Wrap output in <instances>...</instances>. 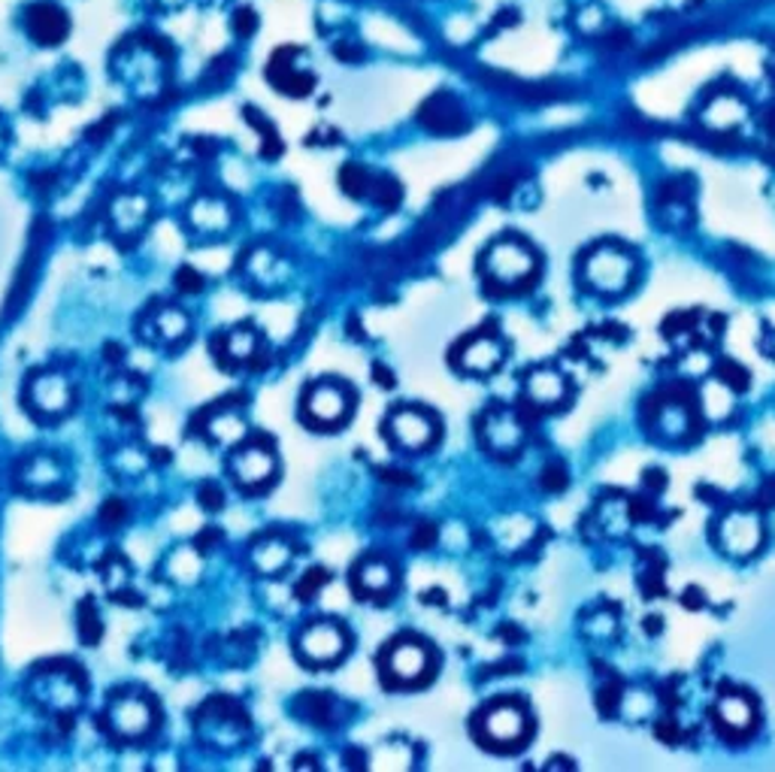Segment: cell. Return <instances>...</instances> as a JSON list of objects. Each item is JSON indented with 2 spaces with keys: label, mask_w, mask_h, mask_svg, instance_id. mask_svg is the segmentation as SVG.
Masks as SVG:
<instances>
[{
  "label": "cell",
  "mask_w": 775,
  "mask_h": 772,
  "mask_svg": "<svg viewBox=\"0 0 775 772\" xmlns=\"http://www.w3.org/2000/svg\"><path fill=\"white\" fill-rule=\"evenodd\" d=\"M537 255L521 240H497L482 257L484 280L494 289H524L537 276Z\"/></svg>",
  "instance_id": "6da1fadb"
},
{
  "label": "cell",
  "mask_w": 775,
  "mask_h": 772,
  "mask_svg": "<svg viewBox=\"0 0 775 772\" xmlns=\"http://www.w3.org/2000/svg\"><path fill=\"white\" fill-rule=\"evenodd\" d=\"M433 670V652L415 636H403L391 645L382 657V673L387 682L400 687H412L428 682Z\"/></svg>",
  "instance_id": "7a4b0ae2"
},
{
  "label": "cell",
  "mask_w": 775,
  "mask_h": 772,
  "mask_svg": "<svg viewBox=\"0 0 775 772\" xmlns=\"http://www.w3.org/2000/svg\"><path fill=\"white\" fill-rule=\"evenodd\" d=\"M585 282L597 294H621L634 280V257L618 246H597L591 255L585 257Z\"/></svg>",
  "instance_id": "3957f363"
},
{
  "label": "cell",
  "mask_w": 775,
  "mask_h": 772,
  "mask_svg": "<svg viewBox=\"0 0 775 772\" xmlns=\"http://www.w3.org/2000/svg\"><path fill=\"white\" fill-rule=\"evenodd\" d=\"M479 733H482V742H488L491 749H516L528 740V712L518 703H507V700L491 703L479 719Z\"/></svg>",
  "instance_id": "277c9868"
},
{
  "label": "cell",
  "mask_w": 775,
  "mask_h": 772,
  "mask_svg": "<svg viewBox=\"0 0 775 772\" xmlns=\"http://www.w3.org/2000/svg\"><path fill=\"white\" fill-rule=\"evenodd\" d=\"M385 433L391 437L394 446L406 451H424L431 449L436 437H440V424L433 419L428 409L403 407L394 409L385 421Z\"/></svg>",
  "instance_id": "5b68a950"
},
{
  "label": "cell",
  "mask_w": 775,
  "mask_h": 772,
  "mask_svg": "<svg viewBox=\"0 0 775 772\" xmlns=\"http://www.w3.org/2000/svg\"><path fill=\"white\" fill-rule=\"evenodd\" d=\"M349 652V636L336 622H315L297 636V655L310 666H334Z\"/></svg>",
  "instance_id": "8992f818"
},
{
  "label": "cell",
  "mask_w": 775,
  "mask_h": 772,
  "mask_svg": "<svg viewBox=\"0 0 775 772\" xmlns=\"http://www.w3.org/2000/svg\"><path fill=\"white\" fill-rule=\"evenodd\" d=\"M355 407L352 394L336 382H318L303 398V416L315 428H340Z\"/></svg>",
  "instance_id": "52a82bcc"
},
{
  "label": "cell",
  "mask_w": 775,
  "mask_h": 772,
  "mask_svg": "<svg viewBox=\"0 0 775 772\" xmlns=\"http://www.w3.org/2000/svg\"><path fill=\"white\" fill-rule=\"evenodd\" d=\"M227 470L239 488H267L276 479V455L264 442H239Z\"/></svg>",
  "instance_id": "ba28073f"
},
{
  "label": "cell",
  "mask_w": 775,
  "mask_h": 772,
  "mask_svg": "<svg viewBox=\"0 0 775 772\" xmlns=\"http://www.w3.org/2000/svg\"><path fill=\"white\" fill-rule=\"evenodd\" d=\"M718 543L733 558H752L764 546V525L754 512H730L718 525Z\"/></svg>",
  "instance_id": "9c48e42d"
},
{
  "label": "cell",
  "mask_w": 775,
  "mask_h": 772,
  "mask_svg": "<svg viewBox=\"0 0 775 772\" xmlns=\"http://www.w3.org/2000/svg\"><path fill=\"white\" fill-rule=\"evenodd\" d=\"M28 403L37 416L61 419L73 407V385L61 373L33 375L31 385H28Z\"/></svg>",
  "instance_id": "30bf717a"
},
{
  "label": "cell",
  "mask_w": 775,
  "mask_h": 772,
  "mask_svg": "<svg viewBox=\"0 0 775 772\" xmlns=\"http://www.w3.org/2000/svg\"><path fill=\"white\" fill-rule=\"evenodd\" d=\"M267 74L273 88H279L282 95L288 97H306L315 86V76L301 67V49L297 46H285V49L273 55Z\"/></svg>",
  "instance_id": "8fae6325"
},
{
  "label": "cell",
  "mask_w": 775,
  "mask_h": 772,
  "mask_svg": "<svg viewBox=\"0 0 775 772\" xmlns=\"http://www.w3.org/2000/svg\"><path fill=\"white\" fill-rule=\"evenodd\" d=\"M482 442L500 458H512L524 442V428L509 409H494L482 421Z\"/></svg>",
  "instance_id": "7c38bea8"
},
{
  "label": "cell",
  "mask_w": 775,
  "mask_h": 772,
  "mask_svg": "<svg viewBox=\"0 0 775 772\" xmlns=\"http://www.w3.org/2000/svg\"><path fill=\"white\" fill-rule=\"evenodd\" d=\"M503 343L491 336V333H479V336H470L467 343L458 349V367L463 373L473 375H491L494 370H500L503 364Z\"/></svg>",
  "instance_id": "4fadbf2b"
},
{
  "label": "cell",
  "mask_w": 775,
  "mask_h": 772,
  "mask_svg": "<svg viewBox=\"0 0 775 772\" xmlns=\"http://www.w3.org/2000/svg\"><path fill=\"white\" fill-rule=\"evenodd\" d=\"M24 28L31 33L33 43L58 46L67 37V31H70V19H67V12L61 7L43 0V3H31L24 10Z\"/></svg>",
  "instance_id": "5bb4252c"
},
{
  "label": "cell",
  "mask_w": 775,
  "mask_h": 772,
  "mask_svg": "<svg viewBox=\"0 0 775 772\" xmlns=\"http://www.w3.org/2000/svg\"><path fill=\"white\" fill-rule=\"evenodd\" d=\"M715 721L722 733H727L730 740H743L748 733H754V724H757V709H754V700L739 694V691H730L718 700L715 706Z\"/></svg>",
  "instance_id": "9a60e30c"
},
{
  "label": "cell",
  "mask_w": 775,
  "mask_h": 772,
  "mask_svg": "<svg viewBox=\"0 0 775 772\" xmlns=\"http://www.w3.org/2000/svg\"><path fill=\"white\" fill-rule=\"evenodd\" d=\"M109 724L125 740H140L155 724V709L143 697H121L109 706Z\"/></svg>",
  "instance_id": "2e32d148"
},
{
  "label": "cell",
  "mask_w": 775,
  "mask_h": 772,
  "mask_svg": "<svg viewBox=\"0 0 775 772\" xmlns=\"http://www.w3.org/2000/svg\"><path fill=\"white\" fill-rule=\"evenodd\" d=\"M524 394H528L533 407L555 409L567 400L570 385H567L563 373L551 370V367H539V370H530L528 379H524Z\"/></svg>",
  "instance_id": "e0dca14e"
},
{
  "label": "cell",
  "mask_w": 775,
  "mask_h": 772,
  "mask_svg": "<svg viewBox=\"0 0 775 772\" xmlns=\"http://www.w3.org/2000/svg\"><path fill=\"white\" fill-rule=\"evenodd\" d=\"M655 428L664 440H685L694 428L690 421V407L678 398H660L655 409Z\"/></svg>",
  "instance_id": "ac0fdd59"
},
{
  "label": "cell",
  "mask_w": 775,
  "mask_h": 772,
  "mask_svg": "<svg viewBox=\"0 0 775 772\" xmlns=\"http://www.w3.org/2000/svg\"><path fill=\"white\" fill-rule=\"evenodd\" d=\"M394 588V569L391 564L382 558H370L364 560L355 573V590L357 597H370V600H379L385 597Z\"/></svg>",
  "instance_id": "d6986e66"
},
{
  "label": "cell",
  "mask_w": 775,
  "mask_h": 772,
  "mask_svg": "<svg viewBox=\"0 0 775 772\" xmlns=\"http://www.w3.org/2000/svg\"><path fill=\"white\" fill-rule=\"evenodd\" d=\"M192 225L204 234H225L227 227L234 225V213L225 201L218 197H204L192 206Z\"/></svg>",
  "instance_id": "ffe728a7"
},
{
  "label": "cell",
  "mask_w": 775,
  "mask_h": 772,
  "mask_svg": "<svg viewBox=\"0 0 775 772\" xmlns=\"http://www.w3.org/2000/svg\"><path fill=\"white\" fill-rule=\"evenodd\" d=\"M291 558H294V551H291L288 543L279 537L261 539L258 546L252 548V564H255V569L264 573V576H276L282 569H288Z\"/></svg>",
  "instance_id": "44dd1931"
},
{
  "label": "cell",
  "mask_w": 775,
  "mask_h": 772,
  "mask_svg": "<svg viewBox=\"0 0 775 772\" xmlns=\"http://www.w3.org/2000/svg\"><path fill=\"white\" fill-rule=\"evenodd\" d=\"M22 485L33 494H46L61 485V467L49 455H37L22 467Z\"/></svg>",
  "instance_id": "7402d4cb"
},
{
  "label": "cell",
  "mask_w": 775,
  "mask_h": 772,
  "mask_svg": "<svg viewBox=\"0 0 775 772\" xmlns=\"http://www.w3.org/2000/svg\"><path fill=\"white\" fill-rule=\"evenodd\" d=\"M209 433L218 442H225V446H239V442L246 440V421L234 416V412H225V416H216V419L209 421Z\"/></svg>",
  "instance_id": "603a6c76"
},
{
  "label": "cell",
  "mask_w": 775,
  "mask_h": 772,
  "mask_svg": "<svg viewBox=\"0 0 775 772\" xmlns=\"http://www.w3.org/2000/svg\"><path fill=\"white\" fill-rule=\"evenodd\" d=\"M733 104H736V97H727V109H724V97L712 100V107L706 109V121H709L712 128H736V125L743 121L745 109H736V113H730Z\"/></svg>",
  "instance_id": "cb8c5ba5"
},
{
  "label": "cell",
  "mask_w": 775,
  "mask_h": 772,
  "mask_svg": "<svg viewBox=\"0 0 775 772\" xmlns=\"http://www.w3.org/2000/svg\"><path fill=\"white\" fill-rule=\"evenodd\" d=\"M261 336L258 331H252V328H237V331L230 333V340H227V352H230V358H237V361H248L252 354H255V349H258Z\"/></svg>",
  "instance_id": "d4e9b609"
},
{
  "label": "cell",
  "mask_w": 775,
  "mask_h": 772,
  "mask_svg": "<svg viewBox=\"0 0 775 772\" xmlns=\"http://www.w3.org/2000/svg\"><path fill=\"white\" fill-rule=\"evenodd\" d=\"M158 333H161L164 340H183L185 333H188V319H185V312L164 310L161 315H158Z\"/></svg>",
  "instance_id": "484cf974"
},
{
  "label": "cell",
  "mask_w": 775,
  "mask_h": 772,
  "mask_svg": "<svg viewBox=\"0 0 775 772\" xmlns=\"http://www.w3.org/2000/svg\"><path fill=\"white\" fill-rule=\"evenodd\" d=\"M563 479H567V476H563V467H558V463H551L549 476H546L542 482H546V488H551V491H555V488H563Z\"/></svg>",
  "instance_id": "4316f807"
},
{
  "label": "cell",
  "mask_w": 775,
  "mask_h": 772,
  "mask_svg": "<svg viewBox=\"0 0 775 772\" xmlns=\"http://www.w3.org/2000/svg\"><path fill=\"white\" fill-rule=\"evenodd\" d=\"M0 143H3V137H0Z\"/></svg>",
  "instance_id": "83f0119b"
}]
</instances>
